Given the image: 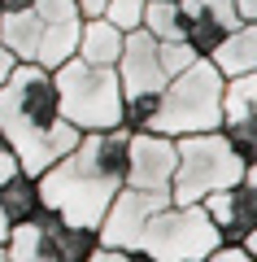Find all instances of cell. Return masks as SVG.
<instances>
[{"mask_svg":"<svg viewBox=\"0 0 257 262\" xmlns=\"http://www.w3.org/2000/svg\"><path fill=\"white\" fill-rule=\"evenodd\" d=\"M127 140H131L127 127L83 131L70 153H61L48 170L35 175L39 206L61 214L65 223L96 227L113 192L127 184Z\"/></svg>","mask_w":257,"mask_h":262,"instance_id":"cell-1","label":"cell"},{"mask_svg":"<svg viewBox=\"0 0 257 262\" xmlns=\"http://www.w3.org/2000/svg\"><path fill=\"white\" fill-rule=\"evenodd\" d=\"M0 136L27 175L48 170L61 153H70L79 144L83 131L61 118L53 70H44L35 61L13 66V75L0 83Z\"/></svg>","mask_w":257,"mask_h":262,"instance_id":"cell-2","label":"cell"},{"mask_svg":"<svg viewBox=\"0 0 257 262\" xmlns=\"http://www.w3.org/2000/svg\"><path fill=\"white\" fill-rule=\"evenodd\" d=\"M218 96H222V75L209 66V57H196L188 70L161 83L148 131L170 136V140L196 136V131H218Z\"/></svg>","mask_w":257,"mask_h":262,"instance_id":"cell-3","label":"cell"},{"mask_svg":"<svg viewBox=\"0 0 257 262\" xmlns=\"http://www.w3.org/2000/svg\"><path fill=\"white\" fill-rule=\"evenodd\" d=\"M61 118L79 131H113L122 127V83L113 66H92L70 57L53 70Z\"/></svg>","mask_w":257,"mask_h":262,"instance_id":"cell-4","label":"cell"},{"mask_svg":"<svg viewBox=\"0 0 257 262\" xmlns=\"http://www.w3.org/2000/svg\"><path fill=\"white\" fill-rule=\"evenodd\" d=\"M257 162H244L222 131H196L175 140V175H170V201L196 206L201 196L231 188Z\"/></svg>","mask_w":257,"mask_h":262,"instance_id":"cell-5","label":"cell"},{"mask_svg":"<svg viewBox=\"0 0 257 262\" xmlns=\"http://www.w3.org/2000/svg\"><path fill=\"white\" fill-rule=\"evenodd\" d=\"M218 245L222 236L209 223V214L201 206H179V201H166L135 236V249L148 262H201Z\"/></svg>","mask_w":257,"mask_h":262,"instance_id":"cell-6","label":"cell"},{"mask_svg":"<svg viewBox=\"0 0 257 262\" xmlns=\"http://www.w3.org/2000/svg\"><path fill=\"white\" fill-rule=\"evenodd\" d=\"M101 245L96 227L65 223L48 206L31 210L22 223L9 227L5 236V253L9 262H87V253Z\"/></svg>","mask_w":257,"mask_h":262,"instance_id":"cell-7","label":"cell"},{"mask_svg":"<svg viewBox=\"0 0 257 262\" xmlns=\"http://www.w3.org/2000/svg\"><path fill=\"white\" fill-rule=\"evenodd\" d=\"M166 201H170V192H148V188L122 184L118 192H113V201L105 206L101 223H96L101 245H109V249H135V236L144 232V223L166 206Z\"/></svg>","mask_w":257,"mask_h":262,"instance_id":"cell-8","label":"cell"},{"mask_svg":"<svg viewBox=\"0 0 257 262\" xmlns=\"http://www.w3.org/2000/svg\"><path fill=\"white\" fill-rule=\"evenodd\" d=\"M196 206L218 227L222 245H240L244 236L257 232V166H248L231 188H218V192L201 196Z\"/></svg>","mask_w":257,"mask_h":262,"instance_id":"cell-9","label":"cell"},{"mask_svg":"<svg viewBox=\"0 0 257 262\" xmlns=\"http://www.w3.org/2000/svg\"><path fill=\"white\" fill-rule=\"evenodd\" d=\"M113 70H118V83H122V101L127 96H157L166 83V70L157 61V39L144 27L122 35V53L113 61Z\"/></svg>","mask_w":257,"mask_h":262,"instance_id":"cell-10","label":"cell"},{"mask_svg":"<svg viewBox=\"0 0 257 262\" xmlns=\"http://www.w3.org/2000/svg\"><path fill=\"white\" fill-rule=\"evenodd\" d=\"M175 175V140L157 131H131L127 140V184L148 192H170Z\"/></svg>","mask_w":257,"mask_h":262,"instance_id":"cell-11","label":"cell"},{"mask_svg":"<svg viewBox=\"0 0 257 262\" xmlns=\"http://www.w3.org/2000/svg\"><path fill=\"white\" fill-rule=\"evenodd\" d=\"M179 9H183V39L201 57L209 53L227 31L240 27L236 0H179Z\"/></svg>","mask_w":257,"mask_h":262,"instance_id":"cell-12","label":"cell"},{"mask_svg":"<svg viewBox=\"0 0 257 262\" xmlns=\"http://www.w3.org/2000/svg\"><path fill=\"white\" fill-rule=\"evenodd\" d=\"M205 57H209V66L218 70L222 79L257 75V22H240V27L227 31Z\"/></svg>","mask_w":257,"mask_h":262,"instance_id":"cell-13","label":"cell"},{"mask_svg":"<svg viewBox=\"0 0 257 262\" xmlns=\"http://www.w3.org/2000/svg\"><path fill=\"white\" fill-rule=\"evenodd\" d=\"M79 27L83 18H65V22H39V44H35V66L57 70L61 61H70L79 53Z\"/></svg>","mask_w":257,"mask_h":262,"instance_id":"cell-14","label":"cell"},{"mask_svg":"<svg viewBox=\"0 0 257 262\" xmlns=\"http://www.w3.org/2000/svg\"><path fill=\"white\" fill-rule=\"evenodd\" d=\"M118 53H122V31L113 27V22L87 18L79 27V53L74 57H83V61H92V66H113Z\"/></svg>","mask_w":257,"mask_h":262,"instance_id":"cell-15","label":"cell"},{"mask_svg":"<svg viewBox=\"0 0 257 262\" xmlns=\"http://www.w3.org/2000/svg\"><path fill=\"white\" fill-rule=\"evenodd\" d=\"M0 44L9 48L18 61H35V44H39V18H35V9L0 13Z\"/></svg>","mask_w":257,"mask_h":262,"instance_id":"cell-16","label":"cell"},{"mask_svg":"<svg viewBox=\"0 0 257 262\" xmlns=\"http://www.w3.org/2000/svg\"><path fill=\"white\" fill-rule=\"evenodd\" d=\"M139 27L153 39H183V9H179V0H144V22Z\"/></svg>","mask_w":257,"mask_h":262,"instance_id":"cell-17","label":"cell"},{"mask_svg":"<svg viewBox=\"0 0 257 262\" xmlns=\"http://www.w3.org/2000/svg\"><path fill=\"white\" fill-rule=\"evenodd\" d=\"M196 48L188 44V39H157V61H161V70H166V79L170 75H179V70H188V66L196 61Z\"/></svg>","mask_w":257,"mask_h":262,"instance_id":"cell-18","label":"cell"},{"mask_svg":"<svg viewBox=\"0 0 257 262\" xmlns=\"http://www.w3.org/2000/svg\"><path fill=\"white\" fill-rule=\"evenodd\" d=\"M101 18H105V22H113V27L127 35V31H135L139 22H144V0H109Z\"/></svg>","mask_w":257,"mask_h":262,"instance_id":"cell-19","label":"cell"},{"mask_svg":"<svg viewBox=\"0 0 257 262\" xmlns=\"http://www.w3.org/2000/svg\"><path fill=\"white\" fill-rule=\"evenodd\" d=\"M87 262H148L139 249H109V245H96L87 253Z\"/></svg>","mask_w":257,"mask_h":262,"instance_id":"cell-20","label":"cell"},{"mask_svg":"<svg viewBox=\"0 0 257 262\" xmlns=\"http://www.w3.org/2000/svg\"><path fill=\"white\" fill-rule=\"evenodd\" d=\"M201 262H257V253H248L244 245H218V249L205 253Z\"/></svg>","mask_w":257,"mask_h":262,"instance_id":"cell-21","label":"cell"},{"mask_svg":"<svg viewBox=\"0 0 257 262\" xmlns=\"http://www.w3.org/2000/svg\"><path fill=\"white\" fill-rule=\"evenodd\" d=\"M105 5H109V0H74V9H79V18H83V22H87V18H101Z\"/></svg>","mask_w":257,"mask_h":262,"instance_id":"cell-22","label":"cell"},{"mask_svg":"<svg viewBox=\"0 0 257 262\" xmlns=\"http://www.w3.org/2000/svg\"><path fill=\"white\" fill-rule=\"evenodd\" d=\"M18 158H13V153L9 149H0V184H5V179H13V175H18Z\"/></svg>","mask_w":257,"mask_h":262,"instance_id":"cell-23","label":"cell"},{"mask_svg":"<svg viewBox=\"0 0 257 262\" xmlns=\"http://www.w3.org/2000/svg\"><path fill=\"white\" fill-rule=\"evenodd\" d=\"M13 66H18V57H13V53H9V48L0 44V83H5V79H9V75H13Z\"/></svg>","mask_w":257,"mask_h":262,"instance_id":"cell-24","label":"cell"},{"mask_svg":"<svg viewBox=\"0 0 257 262\" xmlns=\"http://www.w3.org/2000/svg\"><path fill=\"white\" fill-rule=\"evenodd\" d=\"M35 0H0V13H13V9H31Z\"/></svg>","mask_w":257,"mask_h":262,"instance_id":"cell-25","label":"cell"},{"mask_svg":"<svg viewBox=\"0 0 257 262\" xmlns=\"http://www.w3.org/2000/svg\"><path fill=\"white\" fill-rule=\"evenodd\" d=\"M9 227H13V223H9V214H5V206H0V241L9 236Z\"/></svg>","mask_w":257,"mask_h":262,"instance_id":"cell-26","label":"cell"},{"mask_svg":"<svg viewBox=\"0 0 257 262\" xmlns=\"http://www.w3.org/2000/svg\"><path fill=\"white\" fill-rule=\"evenodd\" d=\"M0 262H9V253H5V241H0Z\"/></svg>","mask_w":257,"mask_h":262,"instance_id":"cell-27","label":"cell"},{"mask_svg":"<svg viewBox=\"0 0 257 262\" xmlns=\"http://www.w3.org/2000/svg\"><path fill=\"white\" fill-rule=\"evenodd\" d=\"M0 149H9V144H5V136H0Z\"/></svg>","mask_w":257,"mask_h":262,"instance_id":"cell-28","label":"cell"}]
</instances>
